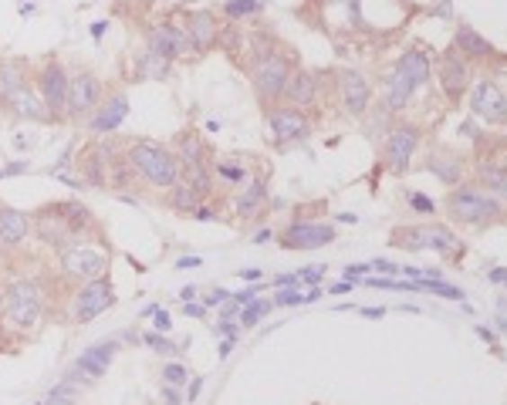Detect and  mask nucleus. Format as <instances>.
I'll return each instance as SVG.
<instances>
[{
  "label": "nucleus",
  "instance_id": "obj_1",
  "mask_svg": "<svg viewBox=\"0 0 507 405\" xmlns=\"http://www.w3.org/2000/svg\"><path fill=\"white\" fill-rule=\"evenodd\" d=\"M129 166L132 172H139L142 180L156 186V189H169V186H176L180 182V163H176V155L163 149L159 142H149V139H139L129 145Z\"/></svg>",
  "mask_w": 507,
  "mask_h": 405
},
{
  "label": "nucleus",
  "instance_id": "obj_2",
  "mask_svg": "<svg viewBox=\"0 0 507 405\" xmlns=\"http://www.w3.org/2000/svg\"><path fill=\"white\" fill-rule=\"evenodd\" d=\"M41 308H44V297L38 280H14L4 291V314H7L11 328H21V331L34 328V324L41 321Z\"/></svg>",
  "mask_w": 507,
  "mask_h": 405
},
{
  "label": "nucleus",
  "instance_id": "obj_3",
  "mask_svg": "<svg viewBox=\"0 0 507 405\" xmlns=\"http://www.w3.org/2000/svg\"><path fill=\"white\" fill-rule=\"evenodd\" d=\"M447 213L460 224H487L491 216H501V199L494 193H484L477 186H460L447 196Z\"/></svg>",
  "mask_w": 507,
  "mask_h": 405
},
{
  "label": "nucleus",
  "instance_id": "obj_4",
  "mask_svg": "<svg viewBox=\"0 0 507 405\" xmlns=\"http://www.w3.org/2000/svg\"><path fill=\"white\" fill-rule=\"evenodd\" d=\"M261 44V41H257ZM288 75H291V65H288V57L284 55H274L271 48H257V55H254V88H257V95L261 101H278L284 92V82H288Z\"/></svg>",
  "mask_w": 507,
  "mask_h": 405
},
{
  "label": "nucleus",
  "instance_id": "obj_5",
  "mask_svg": "<svg viewBox=\"0 0 507 405\" xmlns=\"http://www.w3.org/2000/svg\"><path fill=\"white\" fill-rule=\"evenodd\" d=\"M38 95L44 98V109L51 115V122H65L68 119V75L61 68V61H44L38 71Z\"/></svg>",
  "mask_w": 507,
  "mask_h": 405
},
{
  "label": "nucleus",
  "instance_id": "obj_6",
  "mask_svg": "<svg viewBox=\"0 0 507 405\" xmlns=\"http://www.w3.org/2000/svg\"><path fill=\"white\" fill-rule=\"evenodd\" d=\"M61 270H65V277L78 280V284H92V280H102L109 274V257L95 247L75 243L61 253Z\"/></svg>",
  "mask_w": 507,
  "mask_h": 405
},
{
  "label": "nucleus",
  "instance_id": "obj_7",
  "mask_svg": "<svg viewBox=\"0 0 507 405\" xmlns=\"http://www.w3.org/2000/svg\"><path fill=\"white\" fill-rule=\"evenodd\" d=\"M146 51L156 57H166V61H173V57H190V51H193V44H190V31H186V24H156V28H149V34H146Z\"/></svg>",
  "mask_w": 507,
  "mask_h": 405
},
{
  "label": "nucleus",
  "instance_id": "obj_8",
  "mask_svg": "<svg viewBox=\"0 0 507 405\" xmlns=\"http://www.w3.org/2000/svg\"><path fill=\"white\" fill-rule=\"evenodd\" d=\"M470 109H474V115H477L480 122H487V126H504L507 122V98H504V92L497 88V82H491V78H484V82L474 84Z\"/></svg>",
  "mask_w": 507,
  "mask_h": 405
},
{
  "label": "nucleus",
  "instance_id": "obj_9",
  "mask_svg": "<svg viewBox=\"0 0 507 405\" xmlns=\"http://www.w3.org/2000/svg\"><path fill=\"white\" fill-rule=\"evenodd\" d=\"M115 304V287L109 280H92V284H82V291L75 297V321L88 324L92 318H99L102 311H109Z\"/></svg>",
  "mask_w": 507,
  "mask_h": 405
},
{
  "label": "nucleus",
  "instance_id": "obj_10",
  "mask_svg": "<svg viewBox=\"0 0 507 405\" xmlns=\"http://www.w3.org/2000/svg\"><path fill=\"white\" fill-rule=\"evenodd\" d=\"M34 230H38V237H41V243H48V247H55V251H68V247H75V240H78V230L71 226V220L61 213V207H51V210H44L38 220H34Z\"/></svg>",
  "mask_w": 507,
  "mask_h": 405
},
{
  "label": "nucleus",
  "instance_id": "obj_11",
  "mask_svg": "<svg viewBox=\"0 0 507 405\" xmlns=\"http://www.w3.org/2000/svg\"><path fill=\"white\" fill-rule=\"evenodd\" d=\"M102 98V82L92 71H78L68 78V119H82V115L95 112Z\"/></svg>",
  "mask_w": 507,
  "mask_h": 405
},
{
  "label": "nucleus",
  "instance_id": "obj_12",
  "mask_svg": "<svg viewBox=\"0 0 507 405\" xmlns=\"http://www.w3.org/2000/svg\"><path fill=\"white\" fill-rule=\"evenodd\" d=\"M420 145V128L416 126H396L389 136H386V166L393 172H403L409 166V159Z\"/></svg>",
  "mask_w": 507,
  "mask_h": 405
},
{
  "label": "nucleus",
  "instance_id": "obj_13",
  "mask_svg": "<svg viewBox=\"0 0 507 405\" xmlns=\"http://www.w3.org/2000/svg\"><path fill=\"white\" fill-rule=\"evenodd\" d=\"M440 84L450 98L453 105H460V98L470 88V68H467V57H460L457 51H447L440 57Z\"/></svg>",
  "mask_w": 507,
  "mask_h": 405
},
{
  "label": "nucleus",
  "instance_id": "obj_14",
  "mask_svg": "<svg viewBox=\"0 0 507 405\" xmlns=\"http://www.w3.org/2000/svg\"><path fill=\"white\" fill-rule=\"evenodd\" d=\"M335 240V230L325 224H291L281 233V243L288 251H315Z\"/></svg>",
  "mask_w": 507,
  "mask_h": 405
},
{
  "label": "nucleus",
  "instance_id": "obj_15",
  "mask_svg": "<svg viewBox=\"0 0 507 405\" xmlns=\"http://www.w3.org/2000/svg\"><path fill=\"white\" fill-rule=\"evenodd\" d=\"M186 31H190L193 55H207L213 44H220V24H217L213 11H193L186 17Z\"/></svg>",
  "mask_w": 507,
  "mask_h": 405
},
{
  "label": "nucleus",
  "instance_id": "obj_16",
  "mask_svg": "<svg viewBox=\"0 0 507 405\" xmlns=\"http://www.w3.org/2000/svg\"><path fill=\"white\" fill-rule=\"evenodd\" d=\"M338 95H342V109L352 115H366L369 101H372V88L359 71H342L338 75Z\"/></svg>",
  "mask_w": 507,
  "mask_h": 405
},
{
  "label": "nucleus",
  "instance_id": "obj_17",
  "mask_svg": "<svg viewBox=\"0 0 507 405\" xmlns=\"http://www.w3.org/2000/svg\"><path fill=\"white\" fill-rule=\"evenodd\" d=\"M281 98L291 105V109H308V105H315V98H318V82H315V75L305 68L291 71L288 82H284Z\"/></svg>",
  "mask_w": 507,
  "mask_h": 405
},
{
  "label": "nucleus",
  "instance_id": "obj_18",
  "mask_svg": "<svg viewBox=\"0 0 507 405\" xmlns=\"http://www.w3.org/2000/svg\"><path fill=\"white\" fill-rule=\"evenodd\" d=\"M271 132H274V139L278 142H298L308 136V119L301 109H274L271 112Z\"/></svg>",
  "mask_w": 507,
  "mask_h": 405
},
{
  "label": "nucleus",
  "instance_id": "obj_19",
  "mask_svg": "<svg viewBox=\"0 0 507 405\" xmlns=\"http://www.w3.org/2000/svg\"><path fill=\"white\" fill-rule=\"evenodd\" d=\"M31 216L11 207H0V251H14L31 233Z\"/></svg>",
  "mask_w": 507,
  "mask_h": 405
},
{
  "label": "nucleus",
  "instance_id": "obj_20",
  "mask_svg": "<svg viewBox=\"0 0 507 405\" xmlns=\"http://www.w3.org/2000/svg\"><path fill=\"white\" fill-rule=\"evenodd\" d=\"M115 351H119V341H99V345H92V348L82 351V358L75 362V372L88 378H102L109 372Z\"/></svg>",
  "mask_w": 507,
  "mask_h": 405
},
{
  "label": "nucleus",
  "instance_id": "obj_21",
  "mask_svg": "<svg viewBox=\"0 0 507 405\" xmlns=\"http://www.w3.org/2000/svg\"><path fill=\"white\" fill-rule=\"evenodd\" d=\"M28 78H31L28 61L4 57V61H0V105H7L21 88H28Z\"/></svg>",
  "mask_w": 507,
  "mask_h": 405
},
{
  "label": "nucleus",
  "instance_id": "obj_22",
  "mask_svg": "<svg viewBox=\"0 0 507 405\" xmlns=\"http://www.w3.org/2000/svg\"><path fill=\"white\" fill-rule=\"evenodd\" d=\"M453 51L460 57H467V61H480V57L494 55V44L484 34H477L470 24H460V28L453 31Z\"/></svg>",
  "mask_w": 507,
  "mask_h": 405
},
{
  "label": "nucleus",
  "instance_id": "obj_23",
  "mask_svg": "<svg viewBox=\"0 0 507 405\" xmlns=\"http://www.w3.org/2000/svg\"><path fill=\"white\" fill-rule=\"evenodd\" d=\"M129 115V98L126 92H115L105 105H102L99 112H95V119H92V128L95 132H115V128L122 126V119Z\"/></svg>",
  "mask_w": 507,
  "mask_h": 405
},
{
  "label": "nucleus",
  "instance_id": "obj_24",
  "mask_svg": "<svg viewBox=\"0 0 507 405\" xmlns=\"http://www.w3.org/2000/svg\"><path fill=\"white\" fill-rule=\"evenodd\" d=\"M11 109H14L17 119H31V122H51V115L44 109V98L34 92V88H21L11 101H7Z\"/></svg>",
  "mask_w": 507,
  "mask_h": 405
},
{
  "label": "nucleus",
  "instance_id": "obj_25",
  "mask_svg": "<svg viewBox=\"0 0 507 405\" xmlns=\"http://www.w3.org/2000/svg\"><path fill=\"white\" fill-rule=\"evenodd\" d=\"M176 163L180 166H197V163H207L210 159V149H207V142L200 139L197 132H183L180 139H176Z\"/></svg>",
  "mask_w": 507,
  "mask_h": 405
},
{
  "label": "nucleus",
  "instance_id": "obj_26",
  "mask_svg": "<svg viewBox=\"0 0 507 405\" xmlns=\"http://www.w3.org/2000/svg\"><path fill=\"white\" fill-rule=\"evenodd\" d=\"M426 169L437 176V180H443L447 186H453V182H460V176H464V159L453 153H433L430 155V163H426Z\"/></svg>",
  "mask_w": 507,
  "mask_h": 405
},
{
  "label": "nucleus",
  "instance_id": "obj_27",
  "mask_svg": "<svg viewBox=\"0 0 507 405\" xmlns=\"http://www.w3.org/2000/svg\"><path fill=\"white\" fill-rule=\"evenodd\" d=\"M416 92V84L409 82L403 71H393L389 78V92H386V112H403L409 105V98Z\"/></svg>",
  "mask_w": 507,
  "mask_h": 405
},
{
  "label": "nucleus",
  "instance_id": "obj_28",
  "mask_svg": "<svg viewBox=\"0 0 507 405\" xmlns=\"http://www.w3.org/2000/svg\"><path fill=\"white\" fill-rule=\"evenodd\" d=\"M396 71H403L409 82L420 88V84L430 82V57L420 55V51H406V55L396 61Z\"/></svg>",
  "mask_w": 507,
  "mask_h": 405
},
{
  "label": "nucleus",
  "instance_id": "obj_29",
  "mask_svg": "<svg viewBox=\"0 0 507 405\" xmlns=\"http://www.w3.org/2000/svg\"><path fill=\"white\" fill-rule=\"evenodd\" d=\"M480 182L487 186V193H494L497 199H507V169L497 166V163H484L477 169Z\"/></svg>",
  "mask_w": 507,
  "mask_h": 405
},
{
  "label": "nucleus",
  "instance_id": "obj_30",
  "mask_svg": "<svg viewBox=\"0 0 507 405\" xmlns=\"http://www.w3.org/2000/svg\"><path fill=\"white\" fill-rule=\"evenodd\" d=\"M169 207L176 213H186V216H193V210L200 207V196L186 186V182H176V186H169Z\"/></svg>",
  "mask_w": 507,
  "mask_h": 405
},
{
  "label": "nucleus",
  "instance_id": "obj_31",
  "mask_svg": "<svg viewBox=\"0 0 507 405\" xmlns=\"http://www.w3.org/2000/svg\"><path fill=\"white\" fill-rule=\"evenodd\" d=\"M264 199H268V186H264V180H254L251 186L244 189V196L237 199V213L240 216H251Z\"/></svg>",
  "mask_w": 507,
  "mask_h": 405
},
{
  "label": "nucleus",
  "instance_id": "obj_32",
  "mask_svg": "<svg viewBox=\"0 0 507 405\" xmlns=\"http://www.w3.org/2000/svg\"><path fill=\"white\" fill-rule=\"evenodd\" d=\"M426 230H430V251H440V253L457 251V237H453L447 226H426Z\"/></svg>",
  "mask_w": 507,
  "mask_h": 405
},
{
  "label": "nucleus",
  "instance_id": "obj_33",
  "mask_svg": "<svg viewBox=\"0 0 507 405\" xmlns=\"http://www.w3.org/2000/svg\"><path fill=\"white\" fill-rule=\"evenodd\" d=\"M268 311H271V301H257V297H254L251 304H244V308H240V324H244V328H254V324L261 321Z\"/></svg>",
  "mask_w": 507,
  "mask_h": 405
},
{
  "label": "nucleus",
  "instance_id": "obj_34",
  "mask_svg": "<svg viewBox=\"0 0 507 405\" xmlns=\"http://www.w3.org/2000/svg\"><path fill=\"white\" fill-rule=\"evenodd\" d=\"M142 71H146V78H153V82H163L169 71V61L166 57H156V55H142Z\"/></svg>",
  "mask_w": 507,
  "mask_h": 405
},
{
  "label": "nucleus",
  "instance_id": "obj_35",
  "mask_svg": "<svg viewBox=\"0 0 507 405\" xmlns=\"http://www.w3.org/2000/svg\"><path fill=\"white\" fill-rule=\"evenodd\" d=\"M75 402H78V392H75V385H71L68 378H65V382H61V385H58V389L48 395V402H44V405H75Z\"/></svg>",
  "mask_w": 507,
  "mask_h": 405
},
{
  "label": "nucleus",
  "instance_id": "obj_36",
  "mask_svg": "<svg viewBox=\"0 0 507 405\" xmlns=\"http://www.w3.org/2000/svg\"><path fill=\"white\" fill-rule=\"evenodd\" d=\"M224 11L230 17H247V14H257L261 11V0H227Z\"/></svg>",
  "mask_w": 507,
  "mask_h": 405
},
{
  "label": "nucleus",
  "instance_id": "obj_37",
  "mask_svg": "<svg viewBox=\"0 0 507 405\" xmlns=\"http://www.w3.org/2000/svg\"><path fill=\"white\" fill-rule=\"evenodd\" d=\"M274 304L291 308V304H308V297H305V294H298V291H291V287H284V291L278 294V301H274Z\"/></svg>",
  "mask_w": 507,
  "mask_h": 405
},
{
  "label": "nucleus",
  "instance_id": "obj_38",
  "mask_svg": "<svg viewBox=\"0 0 507 405\" xmlns=\"http://www.w3.org/2000/svg\"><path fill=\"white\" fill-rule=\"evenodd\" d=\"M163 378H166V385H183L186 368L183 365H166V368H163Z\"/></svg>",
  "mask_w": 507,
  "mask_h": 405
},
{
  "label": "nucleus",
  "instance_id": "obj_39",
  "mask_svg": "<svg viewBox=\"0 0 507 405\" xmlns=\"http://www.w3.org/2000/svg\"><path fill=\"white\" fill-rule=\"evenodd\" d=\"M146 345H149V348H156L159 355H176V345H173V341H166V338H159V335H146Z\"/></svg>",
  "mask_w": 507,
  "mask_h": 405
},
{
  "label": "nucleus",
  "instance_id": "obj_40",
  "mask_svg": "<svg viewBox=\"0 0 507 405\" xmlns=\"http://www.w3.org/2000/svg\"><path fill=\"white\" fill-rule=\"evenodd\" d=\"M217 176H224V180H230V182H244V180H247V172H244V169L227 166V163H217Z\"/></svg>",
  "mask_w": 507,
  "mask_h": 405
},
{
  "label": "nucleus",
  "instance_id": "obj_41",
  "mask_svg": "<svg viewBox=\"0 0 507 405\" xmlns=\"http://www.w3.org/2000/svg\"><path fill=\"white\" fill-rule=\"evenodd\" d=\"M325 277V267H305L301 274H298V284H311V287H318V280Z\"/></svg>",
  "mask_w": 507,
  "mask_h": 405
},
{
  "label": "nucleus",
  "instance_id": "obj_42",
  "mask_svg": "<svg viewBox=\"0 0 507 405\" xmlns=\"http://www.w3.org/2000/svg\"><path fill=\"white\" fill-rule=\"evenodd\" d=\"M409 207L416 213H433L437 207H433V199H426V196H420V193H409Z\"/></svg>",
  "mask_w": 507,
  "mask_h": 405
},
{
  "label": "nucleus",
  "instance_id": "obj_43",
  "mask_svg": "<svg viewBox=\"0 0 507 405\" xmlns=\"http://www.w3.org/2000/svg\"><path fill=\"white\" fill-rule=\"evenodd\" d=\"M153 318H156V331H169V314L166 311H153Z\"/></svg>",
  "mask_w": 507,
  "mask_h": 405
},
{
  "label": "nucleus",
  "instance_id": "obj_44",
  "mask_svg": "<svg viewBox=\"0 0 507 405\" xmlns=\"http://www.w3.org/2000/svg\"><path fill=\"white\" fill-rule=\"evenodd\" d=\"M372 270H379V274H399V267L389 264V260H376V264H369Z\"/></svg>",
  "mask_w": 507,
  "mask_h": 405
},
{
  "label": "nucleus",
  "instance_id": "obj_45",
  "mask_svg": "<svg viewBox=\"0 0 507 405\" xmlns=\"http://www.w3.org/2000/svg\"><path fill=\"white\" fill-rule=\"evenodd\" d=\"M227 297H230V294H227L224 287H217V291H213L210 297H207V304H210V308H217V304H224Z\"/></svg>",
  "mask_w": 507,
  "mask_h": 405
},
{
  "label": "nucleus",
  "instance_id": "obj_46",
  "mask_svg": "<svg viewBox=\"0 0 507 405\" xmlns=\"http://www.w3.org/2000/svg\"><path fill=\"white\" fill-rule=\"evenodd\" d=\"M254 297H257V294L251 291V287H247V291H240V294H234V304H237V308H244V304H251Z\"/></svg>",
  "mask_w": 507,
  "mask_h": 405
},
{
  "label": "nucleus",
  "instance_id": "obj_47",
  "mask_svg": "<svg viewBox=\"0 0 507 405\" xmlns=\"http://www.w3.org/2000/svg\"><path fill=\"white\" fill-rule=\"evenodd\" d=\"M366 270H372V267H369V264H352V267H349V270H345V277L355 280V277H362Z\"/></svg>",
  "mask_w": 507,
  "mask_h": 405
},
{
  "label": "nucleus",
  "instance_id": "obj_48",
  "mask_svg": "<svg viewBox=\"0 0 507 405\" xmlns=\"http://www.w3.org/2000/svg\"><path fill=\"white\" fill-rule=\"evenodd\" d=\"M497 328H501V331H507V301H501V304H497Z\"/></svg>",
  "mask_w": 507,
  "mask_h": 405
},
{
  "label": "nucleus",
  "instance_id": "obj_49",
  "mask_svg": "<svg viewBox=\"0 0 507 405\" xmlns=\"http://www.w3.org/2000/svg\"><path fill=\"white\" fill-rule=\"evenodd\" d=\"M163 399H166V405H180V395H176V385H166V392H163Z\"/></svg>",
  "mask_w": 507,
  "mask_h": 405
},
{
  "label": "nucleus",
  "instance_id": "obj_50",
  "mask_svg": "<svg viewBox=\"0 0 507 405\" xmlns=\"http://www.w3.org/2000/svg\"><path fill=\"white\" fill-rule=\"evenodd\" d=\"M220 335L234 338V335H237V324L230 321V318H227V321H220Z\"/></svg>",
  "mask_w": 507,
  "mask_h": 405
},
{
  "label": "nucleus",
  "instance_id": "obj_51",
  "mask_svg": "<svg viewBox=\"0 0 507 405\" xmlns=\"http://www.w3.org/2000/svg\"><path fill=\"white\" fill-rule=\"evenodd\" d=\"M491 280H494V284H507V267H501V270H494Z\"/></svg>",
  "mask_w": 507,
  "mask_h": 405
},
{
  "label": "nucleus",
  "instance_id": "obj_52",
  "mask_svg": "<svg viewBox=\"0 0 507 405\" xmlns=\"http://www.w3.org/2000/svg\"><path fill=\"white\" fill-rule=\"evenodd\" d=\"M193 216H197V220H213V210H207V207H197V210H193Z\"/></svg>",
  "mask_w": 507,
  "mask_h": 405
},
{
  "label": "nucleus",
  "instance_id": "obj_53",
  "mask_svg": "<svg viewBox=\"0 0 507 405\" xmlns=\"http://www.w3.org/2000/svg\"><path fill=\"white\" fill-rule=\"evenodd\" d=\"M186 314H193V318H200V314H203V304H193V301H186Z\"/></svg>",
  "mask_w": 507,
  "mask_h": 405
},
{
  "label": "nucleus",
  "instance_id": "obj_54",
  "mask_svg": "<svg viewBox=\"0 0 507 405\" xmlns=\"http://www.w3.org/2000/svg\"><path fill=\"white\" fill-rule=\"evenodd\" d=\"M180 297H183V301H193V297H197V287H183Z\"/></svg>",
  "mask_w": 507,
  "mask_h": 405
},
{
  "label": "nucleus",
  "instance_id": "obj_55",
  "mask_svg": "<svg viewBox=\"0 0 507 405\" xmlns=\"http://www.w3.org/2000/svg\"><path fill=\"white\" fill-rule=\"evenodd\" d=\"M240 277H244V280H257V277H261V270H240Z\"/></svg>",
  "mask_w": 507,
  "mask_h": 405
},
{
  "label": "nucleus",
  "instance_id": "obj_56",
  "mask_svg": "<svg viewBox=\"0 0 507 405\" xmlns=\"http://www.w3.org/2000/svg\"><path fill=\"white\" fill-rule=\"evenodd\" d=\"M362 314H366V318H382V308H366Z\"/></svg>",
  "mask_w": 507,
  "mask_h": 405
},
{
  "label": "nucleus",
  "instance_id": "obj_57",
  "mask_svg": "<svg viewBox=\"0 0 507 405\" xmlns=\"http://www.w3.org/2000/svg\"><path fill=\"white\" fill-rule=\"evenodd\" d=\"M200 385H203V382H200V378H197V382H193V385H190V402H193V399H197Z\"/></svg>",
  "mask_w": 507,
  "mask_h": 405
},
{
  "label": "nucleus",
  "instance_id": "obj_58",
  "mask_svg": "<svg viewBox=\"0 0 507 405\" xmlns=\"http://www.w3.org/2000/svg\"><path fill=\"white\" fill-rule=\"evenodd\" d=\"M105 28H109V24H95V28H92V38H102V34H105Z\"/></svg>",
  "mask_w": 507,
  "mask_h": 405
},
{
  "label": "nucleus",
  "instance_id": "obj_59",
  "mask_svg": "<svg viewBox=\"0 0 507 405\" xmlns=\"http://www.w3.org/2000/svg\"><path fill=\"white\" fill-rule=\"evenodd\" d=\"M197 264H200L197 257H183V260H180V267H197Z\"/></svg>",
  "mask_w": 507,
  "mask_h": 405
},
{
  "label": "nucleus",
  "instance_id": "obj_60",
  "mask_svg": "<svg viewBox=\"0 0 507 405\" xmlns=\"http://www.w3.org/2000/svg\"><path fill=\"white\" fill-rule=\"evenodd\" d=\"M477 335L484 338V341H491V345H494V335H491V331H487V328H477Z\"/></svg>",
  "mask_w": 507,
  "mask_h": 405
},
{
  "label": "nucleus",
  "instance_id": "obj_61",
  "mask_svg": "<svg viewBox=\"0 0 507 405\" xmlns=\"http://www.w3.org/2000/svg\"><path fill=\"white\" fill-rule=\"evenodd\" d=\"M0 308H4V291H0Z\"/></svg>",
  "mask_w": 507,
  "mask_h": 405
}]
</instances>
